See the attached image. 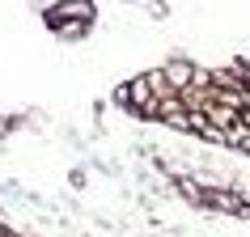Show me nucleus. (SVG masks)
I'll return each instance as SVG.
<instances>
[{"label": "nucleus", "instance_id": "5", "mask_svg": "<svg viewBox=\"0 0 250 237\" xmlns=\"http://www.w3.org/2000/svg\"><path fill=\"white\" fill-rule=\"evenodd\" d=\"M34 237H39V233H34Z\"/></svg>", "mask_w": 250, "mask_h": 237}, {"label": "nucleus", "instance_id": "2", "mask_svg": "<svg viewBox=\"0 0 250 237\" xmlns=\"http://www.w3.org/2000/svg\"><path fill=\"white\" fill-rule=\"evenodd\" d=\"M145 80H148V89L157 93V98L174 93V89H170V77H166V68H148V72H145Z\"/></svg>", "mask_w": 250, "mask_h": 237}, {"label": "nucleus", "instance_id": "3", "mask_svg": "<svg viewBox=\"0 0 250 237\" xmlns=\"http://www.w3.org/2000/svg\"><path fill=\"white\" fill-rule=\"evenodd\" d=\"M4 237H26V233H13V229H4Z\"/></svg>", "mask_w": 250, "mask_h": 237}, {"label": "nucleus", "instance_id": "1", "mask_svg": "<svg viewBox=\"0 0 250 237\" xmlns=\"http://www.w3.org/2000/svg\"><path fill=\"white\" fill-rule=\"evenodd\" d=\"M161 68H166V77H170V89H174V93L191 89V85H195V72H199L191 59H183V55H178V59H166Z\"/></svg>", "mask_w": 250, "mask_h": 237}, {"label": "nucleus", "instance_id": "4", "mask_svg": "<svg viewBox=\"0 0 250 237\" xmlns=\"http://www.w3.org/2000/svg\"><path fill=\"white\" fill-rule=\"evenodd\" d=\"M242 153H246V157H250V140H246V144H242Z\"/></svg>", "mask_w": 250, "mask_h": 237}]
</instances>
